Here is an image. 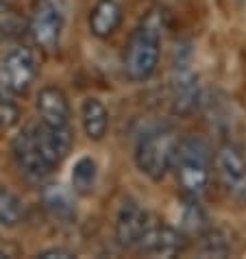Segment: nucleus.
<instances>
[{
  "label": "nucleus",
  "mask_w": 246,
  "mask_h": 259,
  "mask_svg": "<svg viewBox=\"0 0 246 259\" xmlns=\"http://www.w3.org/2000/svg\"><path fill=\"white\" fill-rule=\"evenodd\" d=\"M172 105L177 113H190L198 100V78L190 68V61L179 59L172 68Z\"/></svg>",
  "instance_id": "nucleus-10"
},
{
  "label": "nucleus",
  "mask_w": 246,
  "mask_h": 259,
  "mask_svg": "<svg viewBox=\"0 0 246 259\" xmlns=\"http://www.w3.org/2000/svg\"><path fill=\"white\" fill-rule=\"evenodd\" d=\"M161 55V18L150 11L133 31L125 53V70L131 81H148L155 74Z\"/></svg>",
  "instance_id": "nucleus-1"
},
{
  "label": "nucleus",
  "mask_w": 246,
  "mask_h": 259,
  "mask_svg": "<svg viewBox=\"0 0 246 259\" xmlns=\"http://www.w3.org/2000/svg\"><path fill=\"white\" fill-rule=\"evenodd\" d=\"M24 28V20L18 16L16 9L0 3V37H13Z\"/></svg>",
  "instance_id": "nucleus-19"
},
{
  "label": "nucleus",
  "mask_w": 246,
  "mask_h": 259,
  "mask_svg": "<svg viewBox=\"0 0 246 259\" xmlns=\"http://www.w3.org/2000/svg\"><path fill=\"white\" fill-rule=\"evenodd\" d=\"M192 200L183 207V215H181V231L190 233V235H202L207 231V218L205 211L200 209V205L196 203V196H190Z\"/></svg>",
  "instance_id": "nucleus-18"
},
{
  "label": "nucleus",
  "mask_w": 246,
  "mask_h": 259,
  "mask_svg": "<svg viewBox=\"0 0 246 259\" xmlns=\"http://www.w3.org/2000/svg\"><path fill=\"white\" fill-rule=\"evenodd\" d=\"M20 120V107L9 96H0V131H9Z\"/></svg>",
  "instance_id": "nucleus-21"
},
{
  "label": "nucleus",
  "mask_w": 246,
  "mask_h": 259,
  "mask_svg": "<svg viewBox=\"0 0 246 259\" xmlns=\"http://www.w3.org/2000/svg\"><path fill=\"white\" fill-rule=\"evenodd\" d=\"M214 172L224 188L233 192L246 177V159L242 150L233 144H222L214 155Z\"/></svg>",
  "instance_id": "nucleus-11"
},
{
  "label": "nucleus",
  "mask_w": 246,
  "mask_h": 259,
  "mask_svg": "<svg viewBox=\"0 0 246 259\" xmlns=\"http://www.w3.org/2000/svg\"><path fill=\"white\" fill-rule=\"evenodd\" d=\"M212 170H214V157L205 140L196 138V135H187V138L179 142L175 172L179 185L183 188L187 196L198 198L207 190Z\"/></svg>",
  "instance_id": "nucleus-2"
},
{
  "label": "nucleus",
  "mask_w": 246,
  "mask_h": 259,
  "mask_svg": "<svg viewBox=\"0 0 246 259\" xmlns=\"http://www.w3.org/2000/svg\"><path fill=\"white\" fill-rule=\"evenodd\" d=\"M150 222H153V218L137 200L125 198L118 207V213H115V225H113L115 242L122 248H137L142 237L146 235Z\"/></svg>",
  "instance_id": "nucleus-5"
},
{
  "label": "nucleus",
  "mask_w": 246,
  "mask_h": 259,
  "mask_svg": "<svg viewBox=\"0 0 246 259\" xmlns=\"http://www.w3.org/2000/svg\"><path fill=\"white\" fill-rule=\"evenodd\" d=\"M37 113H39V122L46 124H55V126H70V103L66 94L59 88H44L37 94Z\"/></svg>",
  "instance_id": "nucleus-12"
},
{
  "label": "nucleus",
  "mask_w": 246,
  "mask_h": 259,
  "mask_svg": "<svg viewBox=\"0 0 246 259\" xmlns=\"http://www.w3.org/2000/svg\"><path fill=\"white\" fill-rule=\"evenodd\" d=\"M37 257H42V259H66V257H74L70 253V250H66V248H48V250H42V253H37Z\"/></svg>",
  "instance_id": "nucleus-22"
},
{
  "label": "nucleus",
  "mask_w": 246,
  "mask_h": 259,
  "mask_svg": "<svg viewBox=\"0 0 246 259\" xmlns=\"http://www.w3.org/2000/svg\"><path fill=\"white\" fill-rule=\"evenodd\" d=\"M24 215V205L16 194L0 188V227H16Z\"/></svg>",
  "instance_id": "nucleus-17"
},
{
  "label": "nucleus",
  "mask_w": 246,
  "mask_h": 259,
  "mask_svg": "<svg viewBox=\"0 0 246 259\" xmlns=\"http://www.w3.org/2000/svg\"><path fill=\"white\" fill-rule=\"evenodd\" d=\"M122 22V7L115 0H98L90 11V31L92 35L105 39L120 26Z\"/></svg>",
  "instance_id": "nucleus-13"
},
{
  "label": "nucleus",
  "mask_w": 246,
  "mask_h": 259,
  "mask_svg": "<svg viewBox=\"0 0 246 259\" xmlns=\"http://www.w3.org/2000/svg\"><path fill=\"white\" fill-rule=\"evenodd\" d=\"M81 124L92 142H100L109 128V111L98 98H85L81 103Z\"/></svg>",
  "instance_id": "nucleus-14"
},
{
  "label": "nucleus",
  "mask_w": 246,
  "mask_h": 259,
  "mask_svg": "<svg viewBox=\"0 0 246 259\" xmlns=\"http://www.w3.org/2000/svg\"><path fill=\"white\" fill-rule=\"evenodd\" d=\"M28 28H31V35L39 48H46V50L55 48L63 31L61 9L53 0H37L33 7Z\"/></svg>",
  "instance_id": "nucleus-7"
},
{
  "label": "nucleus",
  "mask_w": 246,
  "mask_h": 259,
  "mask_svg": "<svg viewBox=\"0 0 246 259\" xmlns=\"http://www.w3.org/2000/svg\"><path fill=\"white\" fill-rule=\"evenodd\" d=\"M31 131H33V138L42 150V155L46 157L53 168L59 165L70 155L72 142H74L72 126H55V124L39 122V124L31 126Z\"/></svg>",
  "instance_id": "nucleus-8"
},
{
  "label": "nucleus",
  "mask_w": 246,
  "mask_h": 259,
  "mask_svg": "<svg viewBox=\"0 0 246 259\" xmlns=\"http://www.w3.org/2000/svg\"><path fill=\"white\" fill-rule=\"evenodd\" d=\"M11 155H13V161H16L18 170L33 183L44 181V179L50 175V170H53V165H50L46 157L42 155L31 128H26V131L18 133L16 138H13Z\"/></svg>",
  "instance_id": "nucleus-6"
},
{
  "label": "nucleus",
  "mask_w": 246,
  "mask_h": 259,
  "mask_svg": "<svg viewBox=\"0 0 246 259\" xmlns=\"http://www.w3.org/2000/svg\"><path fill=\"white\" fill-rule=\"evenodd\" d=\"M179 138L170 128H150L137 140L135 165L150 181H161L175 168Z\"/></svg>",
  "instance_id": "nucleus-3"
},
{
  "label": "nucleus",
  "mask_w": 246,
  "mask_h": 259,
  "mask_svg": "<svg viewBox=\"0 0 246 259\" xmlns=\"http://www.w3.org/2000/svg\"><path fill=\"white\" fill-rule=\"evenodd\" d=\"M137 250L148 257H175L183 250V231L170 227V225H159L150 222L146 235L142 237Z\"/></svg>",
  "instance_id": "nucleus-9"
},
{
  "label": "nucleus",
  "mask_w": 246,
  "mask_h": 259,
  "mask_svg": "<svg viewBox=\"0 0 246 259\" xmlns=\"http://www.w3.org/2000/svg\"><path fill=\"white\" fill-rule=\"evenodd\" d=\"M96 179H98V165L94 161V157L90 155L78 157L70 172L72 190L76 194H92L94 188H96Z\"/></svg>",
  "instance_id": "nucleus-15"
},
{
  "label": "nucleus",
  "mask_w": 246,
  "mask_h": 259,
  "mask_svg": "<svg viewBox=\"0 0 246 259\" xmlns=\"http://www.w3.org/2000/svg\"><path fill=\"white\" fill-rule=\"evenodd\" d=\"M37 76V59L33 50L18 46L0 57V96H20Z\"/></svg>",
  "instance_id": "nucleus-4"
},
{
  "label": "nucleus",
  "mask_w": 246,
  "mask_h": 259,
  "mask_svg": "<svg viewBox=\"0 0 246 259\" xmlns=\"http://www.w3.org/2000/svg\"><path fill=\"white\" fill-rule=\"evenodd\" d=\"M202 244V255L207 257H224L229 253V244L218 231H205L200 235Z\"/></svg>",
  "instance_id": "nucleus-20"
},
{
  "label": "nucleus",
  "mask_w": 246,
  "mask_h": 259,
  "mask_svg": "<svg viewBox=\"0 0 246 259\" xmlns=\"http://www.w3.org/2000/svg\"><path fill=\"white\" fill-rule=\"evenodd\" d=\"M44 205L46 209L50 211V215L57 220L70 222L76 215L74 203H72L70 192H66L61 185H50V188L44 192Z\"/></svg>",
  "instance_id": "nucleus-16"
},
{
  "label": "nucleus",
  "mask_w": 246,
  "mask_h": 259,
  "mask_svg": "<svg viewBox=\"0 0 246 259\" xmlns=\"http://www.w3.org/2000/svg\"><path fill=\"white\" fill-rule=\"evenodd\" d=\"M231 194H233V196H235L237 200H240V203H244V205H246V177H244V181H242L240 185H237V188H235L233 192H231Z\"/></svg>",
  "instance_id": "nucleus-23"
}]
</instances>
